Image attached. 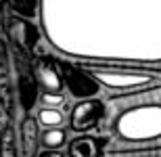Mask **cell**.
Wrapping results in <instances>:
<instances>
[{"label":"cell","mask_w":161,"mask_h":157,"mask_svg":"<svg viewBox=\"0 0 161 157\" xmlns=\"http://www.w3.org/2000/svg\"><path fill=\"white\" fill-rule=\"evenodd\" d=\"M40 31L73 63H161V0H40Z\"/></svg>","instance_id":"6da1fadb"},{"label":"cell","mask_w":161,"mask_h":157,"mask_svg":"<svg viewBox=\"0 0 161 157\" xmlns=\"http://www.w3.org/2000/svg\"><path fill=\"white\" fill-rule=\"evenodd\" d=\"M101 88L119 92H147L161 88V69H147L138 65H109V63H78Z\"/></svg>","instance_id":"7a4b0ae2"},{"label":"cell","mask_w":161,"mask_h":157,"mask_svg":"<svg viewBox=\"0 0 161 157\" xmlns=\"http://www.w3.org/2000/svg\"><path fill=\"white\" fill-rule=\"evenodd\" d=\"M111 128L124 145H149L161 140V103L125 107L115 115Z\"/></svg>","instance_id":"3957f363"},{"label":"cell","mask_w":161,"mask_h":157,"mask_svg":"<svg viewBox=\"0 0 161 157\" xmlns=\"http://www.w3.org/2000/svg\"><path fill=\"white\" fill-rule=\"evenodd\" d=\"M13 53V67H15V76H17V97L19 103L23 107L25 113H30L34 105L38 103V84L34 78V65H31L30 54L21 50L19 46L11 44Z\"/></svg>","instance_id":"277c9868"},{"label":"cell","mask_w":161,"mask_h":157,"mask_svg":"<svg viewBox=\"0 0 161 157\" xmlns=\"http://www.w3.org/2000/svg\"><path fill=\"white\" fill-rule=\"evenodd\" d=\"M59 65V71L63 76V84H65L67 92L73 98H94L101 92V86L92 76H90L84 67H80L78 63H71L67 59H54Z\"/></svg>","instance_id":"5b68a950"},{"label":"cell","mask_w":161,"mask_h":157,"mask_svg":"<svg viewBox=\"0 0 161 157\" xmlns=\"http://www.w3.org/2000/svg\"><path fill=\"white\" fill-rule=\"evenodd\" d=\"M105 103L101 98H82L69 111V128L78 134H90L105 120Z\"/></svg>","instance_id":"8992f818"},{"label":"cell","mask_w":161,"mask_h":157,"mask_svg":"<svg viewBox=\"0 0 161 157\" xmlns=\"http://www.w3.org/2000/svg\"><path fill=\"white\" fill-rule=\"evenodd\" d=\"M6 27H8V38H11V44L19 46L21 50H25L27 54H31L34 50H38V44H40V36L42 31L38 30L36 23H31L30 19L19 17L15 13H11L6 17Z\"/></svg>","instance_id":"52a82bcc"},{"label":"cell","mask_w":161,"mask_h":157,"mask_svg":"<svg viewBox=\"0 0 161 157\" xmlns=\"http://www.w3.org/2000/svg\"><path fill=\"white\" fill-rule=\"evenodd\" d=\"M34 65V78H36L38 88L42 92H63L65 84H63V76L59 71V65L54 57H44V59L31 61Z\"/></svg>","instance_id":"ba28073f"},{"label":"cell","mask_w":161,"mask_h":157,"mask_svg":"<svg viewBox=\"0 0 161 157\" xmlns=\"http://www.w3.org/2000/svg\"><path fill=\"white\" fill-rule=\"evenodd\" d=\"M107 140L94 134H78L67 140V157H103Z\"/></svg>","instance_id":"9c48e42d"},{"label":"cell","mask_w":161,"mask_h":157,"mask_svg":"<svg viewBox=\"0 0 161 157\" xmlns=\"http://www.w3.org/2000/svg\"><path fill=\"white\" fill-rule=\"evenodd\" d=\"M19 149L21 157H36L40 153V126L30 113H25L19 121Z\"/></svg>","instance_id":"30bf717a"},{"label":"cell","mask_w":161,"mask_h":157,"mask_svg":"<svg viewBox=\"0 0 161 157\" xmlns=\"http://www.w3.org/2000/svg\"><path fill=\"white\" fill-rule=\"evenodd\" d=\"M67 130L65 128H44L40 132V145L50 151H59L67 145Z\"/></svg>","instance_id":"8fae6325"},{"label":"cell","mask_w":161,"mask_h":157,"mask_svg":"<svg viewBox=\"0 0 161 157\" xmlns=\"http://www.w3.org/2000/svg\"><path fill=\"white\" fill-rule=\"evenodd\" d=\"M34 117H36L38 126H44V128H63L65 126V113L61 109L42 107V109H38V113Z\"/></svg>","instance_id":"7c38bea8"},{"label":"cell","mask_w":161,"mask_h":157,"mask_svg":"<svg viewBox=\"0 0 161 157\" xmlns=\"http://www.w3.org/2000/svg\"><path fill=\"white\" fill-rule=\"evenodd\" d=\"M0 157H19L17 136H15V128L11 124H6L4 132L0 136Z\"/></svg>","instance_id":"4fadbf2b"},{"label":"cell","mask_w":161,"mask_h":157,"mask_svg":"<svg viewBox=\"0 0 161 157\" xmlns=\"http://www.w3.org/2000/svg\"><path fill=\"white\" fill-rule=\"evenodd\" d=\"M8 4H11V11L19 17H25V19L38 17L40 0H8Z\"/></svg>","instance_id":"5bb4252c"},{"label":"cell","mask_w":161,"mask_h":157,"mask_svg":"<svg viewBox=\"0 0 161 157\" xmlns=\"http://www.w3.org/2000/svg\"><path fill=\"white\" fill-rule=\"evenodd\" d=\"M38 103L42 107H53V109L65 107L67 109V97H65V92H40Z\"/></svg>","instance_id":"9a60e30c"},{"label":"cell","mask_w":161,"mask_h":157,"mask_svg":"<svg viewBox=\"0 0 161 157\" xmlns=\"http://www.w3.org/2000/svg\"><path fill=\"white\" fill-rule=\"evenodd\" d=\"M36 157H67V153H63L59 149V151H50V149H44V151H40Z\"/></svg>","instance_id":"2e32d148"},{"label":"cell","mask_w":161,"mask_h":157,"mask_svg":"<svg viewBox=\"0 0 161 157\" xmlns=\"http://www.w3.org/2000/svg\"><path fill=\"white\" fill-rule=\"evenodd\" d=\"M4 128H6V121L0 120V136H2V132H4Z\"/></svg>","instance_id":"e0dca14e"},{"label":"cell","mask_w":161,"mask_h":157,"mask_svg":"<svg viewBox=\"0 0 161 157\" xmlns=\"http://www.w3.org/2000/svg\"><path fill=\"white\" fill-rule=\"evenodd\" d=\"M4 115H6V111L2 107H0V120H4Z\"/></svg>","instance_id":"ac0fdd59"},{"label":"cell","mask_w":161,"mask_h":157,"mask_svg":"<svg viewBox=\"0 0 161 157\" xmlns=\"http://www.w3.org/2000/svg\"><path fill=\"white\" fill-rule=\"evenodd\" d=\"M134 157H161V155H134Z\"/></svg>","instance_id":"d6986e66"}]
</instances>
